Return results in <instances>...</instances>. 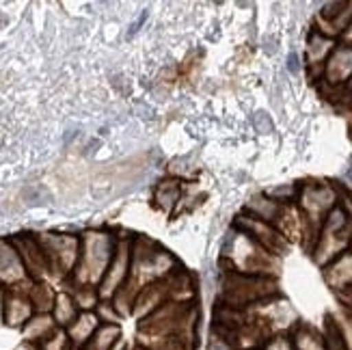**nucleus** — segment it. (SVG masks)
Listing matches in <instances>:
<instances>
[{
	"label": "nucleus",
	"instance_id": "1",
	"mask_svg": "<svg viewBox=\"0 0 352 350\" xmlns=\"http://www.w3.org/2000/svg\"><path fill=\"white\" fill-rule=\"evenodd\" d=\"M117 251V240L104 232H89L80 242V257L76 264V279L80 287L102 283Z\"/></svg>",
	"mask_w": 352,
	"mask_h": 350
},
{
	"label": "nucleus",
	"instance_id": "2",
	"mask_svg": "<svg viewBox=\"0 0 352 350\" xmlns=\"http://www.w3.org/2000/svg\"><path fill=\"white\" fill-rule=\"evenodd\" d=\"M45 255V264L52 275L60 277L76 270L80 257V240L65 234H43L37 238Z\"/></svg>",
	"mask_w": 352,
	"mask_h": 350
},
{
	"label": "nucleus",
	"instance_id": "3",
	"mask_svg": "<svg viewBox=\"0 0 352 350\" xmlns=\"http://www.w3.org/2000/svg\"><path fill=\"white\" fill-rule=\"evenodd\" d=\"M130 266H132V245L130 242H119L115 257L106 270V275L100 283V296L102 298H111L115 296L121 287L126 285L128 277H130Z\"/></svg>",
	"mask_w": 352,
	"mask_h": 350
},
{
	"label": "nucleus",
	"instance_id": "4",
	"mask_svg": "<svg viewBox=\"0 0 352 350\" xmlns=\"http://www.w3.org/2000/svg\"><path fill=\"white\" fill-rule=\"evenodd\" d=\"M26 277H28L26 266L22 262L18 249L13 247V242L0 240V281L15 287Z\"/></svg>",
	"mask_w": 352,
	"mask_h": 350
},
{
	"label": "nucleus",
	"instance_id": "5",
	"mask_svg": "<svg viewBox=\"0 0 352 350\" xmlns=\"http://www.w3.org/2000/svg\"><path fill=\"white\" fill-rule=\"evenodd\" d=\"M13 247L18 249L22 262L26 266V272H33V275H41V272L48 270V264H45V255L41 251V245L37 238H30V236H20V238H13Z\"/></svg>",
	"mask_w": 352,
	"mask_h": 350
},
{
	"label": "nucleus",
	"instance_id": "6",
	"mask_svg": "<svg viewBox=\"0 0 352 350\" xmlns=\"http://www.w3.org/2000/svg\"><path fill=\"white\" fill-rule=\"evenodd\" d=\"M30 314H33V303L28 296L20 294L13 287V292L5 296V320L11 327H20L30 320Z\"/></svg>",
	"mask_w": 352,
	"mask_h": 350
},
{
	"label": "nucleus",
	"instance_id": "7",
	"mask_svg": "<svg viewBox=\"0 0 352 350\" xmlns=\"http://www.w3.org/2000/svg\"><path fill=\"white\" fill-rule=\"evenodd\" d=\"M98 329H100V318L96 314H91V311H82L69 325L67 336L74 342V346H85L91 338H94V333Z\"/></svg>",
	"mask_w": 352,
	"mask_h": 350
},
{
	"label": "nucleus",
	"instance_id": "8",
	"mask_svg": "<svg viewBox=\"0 0 352 350\" xmlns=\"http://www.w3.org/2000/svg\"><path fill=\"white\" fill-rule=\"evenodd\" d=\"M327 74H329L331 83H340V80L348 78L352 74V45H346V48H340L333 52Z\"/></svg>",
	"mask_w": 352,
	"mask_h": 350
},
{
	"label": "nucleus",
	"instance_id": "9",
	"mask_svg": "<svg viewBox=\"0 0 352 350\" xmlns=\"http://www.w3.org/2000/svg\"><path fill=\"white\" fill-rule=\"evenodd\" d=\"M119 338H121V329L117 325H100V329L94 333V338H91L82 350H113L117 344H119Z\"/></svg>",
	"mask_w": 352,
	"mask_h": 350
},
{
	"label": "nucleus",
	"instance_id": "10",
	"mask_svg": "<svg viewBox=\"0 0 352 350\" xmlns=\"http://www.w3.org/2000/svg\"><path fill=\"white\" fill-rule=\"evenodd\" d=\"M54 320L48 316V314H39L33 320H28L26 327H24V336L28 342H45L54 336Z\"/></svg>",
	"mask_w": 352,
	"mask_h": 350
},
{
	"label": "nucleus",
	"instance_id": "11",
	"mask_svg": "<svg viewBox=\"0 0 352 350\" xmlns=\"http://www.w3.org/2000/svg\"><path fill=\"white\" fill-rule=\"evenodd\" d=\"M78 318V305L69 294H58L54 300V320L56 325L69 327Z\"/></svg>",
	"mask_w": 352,
	"mask_h": 350
},
{
	"label": "nucleus",
	"instance_id": "12",
	"mask_svg": "<svg viewBox=\"0 0 352 350\" xmlns=\"http://www.w3.org/2000/svg\"><path fill=\"white\" fill-rule=\"evenodd\" d=\"M179 195H182L179 182L164 179V182H160V186L156 188V201H158V206L162 210H171L179 201Z\"/></svg>",
	"mask_w": 352,
	"mask_h": 350
},
{
	"label": "nucleus",
	"instance_id": "13",
	"mask_svg": "<svg viewBox=\"0 0 352 350\" xmlns=\"http://www.w3.org/2000/svg\"><path fill=\"white\" fill-rule=\"evenodd\" d=\"M249 210L253 212V217L264 221V223H270L277 219L279 215V204L274 199H264V197H255V199H251L249 204Z\"/></svg>",
	"mask_w": 352,
	"mask_h": 350
},
{
	"label": "nucleus",
	"instance_id": "14",
	"mask_svg": "<svg viewBox=\"0 0 352 350\" xmlns=\"http://www.w3.org/2000/svg\"><path fill=\"white\" fill-rule=\"evenodd\" d=\"M30 303H33V307H37L41 314H45L48 309H52L54 307V300H56V296L50 292V287L45 285V283H37L33 290H30Z\"/></svg>",
	"mask_w": 352,
	"mask_h": 350
},
{
	"label": "nucleus",
	"instance_id": "15",
	"mask_svg": "<svg viewBox=\"0 0 352 350\" xmlns=\"http://www.w3.org/2000/svg\"><path fill=\"white\" fill-rule=\"evenodd\" d=\"M305 208L307 210H314V212H320V210H327L333 201H331V193L322 186H311L305 195Z\"/></svg>",
	"mask_w": 352,
	"mask_h": 350
},
{
	"label": "nucleus",
	"instance_id": "16",
	"mask_svg": "<svg viewBox=\"0 0 352 350\" xmlns=\"http://www.w3.org/2000/svg\"><path fill=\"white\" fill-rule=\"evenodd\" d=\"M296 346L300 350H327V342L314 331H300L296 336Z\"/></svg>",
	"mask_w": 352,
	"mask_h": 350
},
{
	"label": "nucleus",
	"instance_id": "17",
	"mask_svg": "<svg viewBox=\"0 0 352 350\" xmlns=\"http://www.w3.org/2000/svg\"><path fill=\"white\" fill-rule=\"evenodd\" d=\"M329 50H331V41L327 37H322V35L314 33V37L309 41V54H311V58L314 61H320Z\"/></svg>",
	"mask_w": 352,
	"mask_h": 350
},
{
	"label": "nucleus",
	"instance_id": "18",
	"mask_svg": "<svg viewBox=\"0 0 352 350\" xmlns=\"http://www.w3.org/2000/svg\"><path fill=\"white\" fill-rule=\"evenodd\" d=\"M335 272H338V277L346 283L352 281V257H344V260L333 268Z\"/></svg>",
	"mask_w": 352,
	"mask_h": 350
},
{
	"label": "nucleus",
	"instance_id": "19",
	"mask_svg": "<svg viewBox=\"0 0 352 350\" xmlns=\"http://www.w3.org/2000/svg\"><path fill=\"white\" fill-rule=\"evenodd\" d=\"M266 350H294V348H292V344H289L287 340L277 338V340H272V342L268 344V348H266Z\"/></svg>",
	"mask_w": 352,
	"mask_h": 350
},
{
	"label": "nucleus",
	"instance_id": "20",
	"mask_svg": "<svg viewBox=\"0 0 352 350\" xmlns=\"http://www.w3.org/2000/svg\"><path fill=\"white\" fill-rule=\"evenodd\" d=\"M208 350H234V348H232V344H229L227 340H223V338H212Z\"/></svg>",
	"mask_w": 352,
	"mask_h": 350
},
{
	"label": "nucleus",
	"instance_id": "21",
	"mask_svg": "<svg viewBox=\"0 0 352 350\" xmlns=\"http://www.w3.org/2000/svg\"><path fill=\"white\" fill-rule=\"evenodd\" d=\"M287 67H289V72H294V74L300 69V65H298V56H296V54H289V56H287Z\"/></svg>",
	"mask_w": 352,
	"mask_h": 350
},
{
	"label": "nucleus",
	"instance_id": "22",
	"mask_svg": "<svg viewBox=\"0 0 352 350\" xmlns=\"http://www.w3.org/2000/svg\"><path fill=\"white\" fill-rule=\"evenodd\" d=\"M5 318V296H3V292H0V320Z\"/></svg>",
	"mask_w": 352,
	"mask_h": 350
},
{
	"label": "nucleus",
	"instance_id": "23",
	"mask_svg": "<svg viewBox=\"0 0 352 350\" xmlns=\"http://www.w3.org/2000/svg\"><path fill=\"white\" fill-rule=\"evenodd\" d=\"M18 350H37V348H33V346L28 344V346H22V348H18Z\"/></svg>",
	"mask_w": 352,
	"mask_h": 350
},
{
	"label": "nucleus",
	"instance_id": "24",
	"mask_svg": "<svg viewBox=\"0 0 352 350\" xmlns=\"http://www.w3.org/2000/svg\"><path fill=\"white\" fill-rule=\"evenodd\" d=\"M113 350H124V344H121V342H119V344H117V346H115Z\"/></svg>",
	"mask_w": 352,
	"mask_h": 350
},
{
	"label": "nucleus",
	"instance_id": "25",
	"mask_svg": "<svg viewBox=\"0 0 352 350\" xmlns=\"http://www.w3.org/2000/svg\"><path fill=\"white\" fill-rule=\"evenodd\" d=\"M139 350H143V348H139Z\"/></svg>",
	"mask_w": 352,
	"mask_h": 350
}]
</instances>
